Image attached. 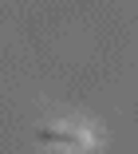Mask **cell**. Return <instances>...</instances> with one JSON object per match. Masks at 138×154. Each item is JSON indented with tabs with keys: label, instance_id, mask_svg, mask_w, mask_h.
Listing matches in <instances>:
<instances>
[{
	"label": "cell",
	"instance_id": "cell-1",
	"mask_svg": "<svg viewBox=\"0 0 138 154\" xmlns=\"http://www.w3.org/2000/svg\"><path fill=\"white\" fill-rule=\"evenodd\" d=\"M40 142H59V146H91V138L83 131H55V127H40L36 131Z\"/></svg>",
	"mask_w": 138,
	"mask_h": 154
}]
</instances>
